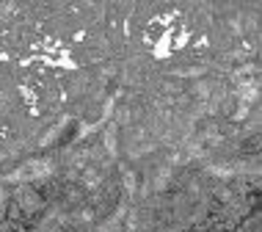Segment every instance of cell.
Listing matches in <instances>:
<instances>
[{
	"label": "cell",
	"mask_w": 262,
	"mask_h": 232,
	"mask_svg": "<svg viewBox=\"0 0 262 232\" xmlns=\"http://www.w3.org/2000/svg\"><path fill=\"white\" fill-rule=\"evenodd\" d=\"M190 41V25L185 23L180 9H163L146 23L144 45L155 58H168L180 53Z\"/></svg>",
	"instance_id": "obj_1"
}]
</instances>
